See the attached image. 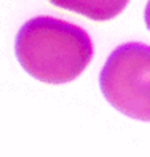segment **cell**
I'll return each mask as SVG.
<instances>
[{
    "label": "cell",
    "instance_id": "cell-3",
    "mask_svg": "<svg viewBox=\"0 0 150 157\" xmlns=\"http://www.w3.org/2000/svg\"><path fill=\"white\" fill-rule=\"evenodd\" d=\"M58 8L82 15L93 21H110L126 8L130 0H48Z\"/></svg>",
    "mask_w": 150,
    "mask_h": 157
},
{
    "label": "cell",
    "instance_id": "cell-2",
    "mask_svg": "<svg viewBox=\"0 0 150 157\" xmlns=\"http://www.w3.org/2000/svg\"><path fill=\"white\" fill-rule=\"evenodd\" d=\"M99 83L117 111L150 122V47L125 44L115 48L104 64Z\"/></svg>",
    "mask_w": 150,
    "mask_h": 157
},
{
    "label": "cell",
    "instance_id": "cell-1",
    "mask_svg": "<svg viewBox=\"0 0 150 157\" xmlns=\"http://www.w3.org/2000/svg\"><path fill=\"white\" fill-rule=\"evenodd\" d=\"M15 53L34 78L59 85L75 80L88 67L94 48L82 27L53 16H37L19 29Z\"/></svg>",
    "mask_w": 150,
    "mask_h": 157
},
{
    "label": "cell",
    "instance_id": "cell-4",
    "mask_svg": "<svg viewBox=\"0 0 150 157\" xmlns=\"http://www.w3.org/2000/svg\"><path fill=\"white\" fill-rule=\"evenodd\" d=\"M144 19H145V26H147V29L150 31V0H148V3H147V6H145Z\"/></svg>",
    "mask_w": 150,
    "mask_h": 157
}]
</instances>
